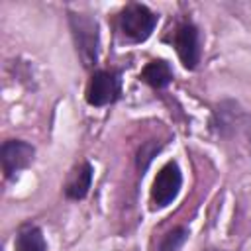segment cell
Here are the masks:
<instances>
[{"label":"cell","mask_w":251,"mask_h":251,"mask_svg":"<svg viewBox=\"0 0 251 251\" xmlns=\"http://www.w3.org/2000/svg\"><path fill=\"white\" fill-rule=\"evenodd\" d=\"M69 24L73 31V39L76 45V53L84 67H92L98 61V24L88 14H69Z\"/></svg>","instance_id":"1"},{"label":"cell","mask_w":251,"mask_h":251,"mask_svg":"<svg viewBox=\"0 0 251 251\" xmlns=\"http://www.w3.org/2000/svg\"><path fill=\"white\" fill-rule=\"evenodd\" d=\"M157 22L159 16L153 10H149L145 4L131 2L120 14V31L131 43H141L151 37Z\"/></svg>","instance_id":"2"},{"label":"cell","mask_w":251,"mask_h":251,"mask_svg":"<svg viewBox=\"0 0 251 251\" xmlns=\"http://www.w3.org/2000/svg\"><path fill=\"white\" fill-rule=\"evenodd\" d=\"M122 94V73L114 69H102L94 71L88 84L84 98L90 106L102 108L108 104H114Z\"/></svg>","instance_id":"3"},{"label":"cell","mask_w":251,"mask_h":251,"mask_svg":"<svg viewBox=\"0 0 251 251\" xmlns=\"http://www.w3.org/2000/svg\"><path fill=\"white\" fill-rule=\"evenodd\" d=\"M180 186H182V173H180V167L176 161H167L153 184H151V204L153 208H167L180 192Z\"/></svg>","instance_id":"4"},{"label":"cell","mask_w":251,"mask_h":251,"mask_svg":"<svg viewBox=\"0 0 251 251\" xmlns=\"http://www.w3.org/2000/svg\"><path fill=\"white\" fill-rule=\"evenodd\" d=\"M171 41H173V47H175L182 67L188 71H194L200 63V53H202L198 27L192 22H182L176 25Z\"/></svg>","instance_id":"5"},{"label":"cell","mask_w":251,"mask_h":251,"mask_svg":"<svg viewBox=\"0 0 251 251\" xmlns=\"http://www.w3.org/2000/svg\"><path fill=\"white\" fill-rule=\"evenodd\" d=\"M35 147L24 139H6L0 147L2 173L6 180H12L20 171L27 169L33 163Z\"/></svg>","instance_id":"6"},{"label":"cell","mask_w":251,"mask_h":251,"mask_svg":"<svg viewBox=\"0 0 251 251\" xmlns=\"http://www.w3.org/2000/svg\"><path fill=\"white\" fill-rule=\"evenodd\" d=\"M92 173H94V169H92V165L88 161L78 163L69 173V176L65 180V186H63L65 196L69 200H82V198H86V194L90 190V184H92Z\"/></svg>","instance_id":"7"},{"label":"cell","mask_w":251,"mask_h":251,"mask_svg":"<svg viewBox=\"0 0 251 251\" xmlns=\"http://www.w3.org/2000/svg\"><path fill=\"white\" fill-rule=\"evenodd\" d=\"M173 76H175L173 75V69H171V65L165 59H153V61H149L141 69V75H139V78L145 84H149L151 88H165V86H169L173 82Z\"/></svg>","instance_id":"8"},{"label":"cell","mask_w":251,"mask_h":251,"mask_svg":"<svg viewBox=\"0 0 251 251\" xmlns=\"http://www.w3.org/2000/svg\"><path fill=\"white\" fill-rule=\"evenodd\" d=\"M14 251H47L43 231L33 224H24L16 233Z\"/></svg>","instance_id":"9"},{"label":"cell","mask_w":251,"mask_h":251,"mask_svg":"<svg viewBox=\"0 0 251 251\" xmlns=\"http://www.w3.org/2000/svg\"><path fill=\"white\" fill-rule=\"evenodd\" d=\"M188 239V229L184 226H178V227H173L171 231H167L159 243V249L157 251H178L184 241Z\"/></svg>","instance_id":"10"},{"label":"cell","mask_w":251,"mask_h":251,"mask_svg":"<svg viewBox=\"0 0 251 251\" xmlns=\"http://www.w3.org/2000/svg\"><path fill=\"white\" fill-rule=\"evenodd\" d=\"M212 251H216V249H212Z\"/></svg>","instance_id":"11"}]
</instances>
